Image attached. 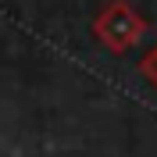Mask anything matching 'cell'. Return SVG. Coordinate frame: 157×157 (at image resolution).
<instances>
[{
	"label": "cell",
	"mask_w": 157,
	"mask_h": 157,
	"mask_svg": "<svg viewBox=\"0 0 157 157\" xmlns=\"http://www.w3.org/2000/svg\"><path fill=\"white\" fill-rule=\"evenodd\" d=\"M100 32H104V39H107L111 47H128V43L143 32V21H139L128 7H111L107 14H104V21H100Z\"/></svg>",
	"instance_id": "1"
},
{
	"label": "cell",
	"mask_w": 157,
	"mask_h": 157,
	"mask_svg": "<svg viewBox=\"0 0 157 157\" xmlns=\"http://www.w3.org/2000/svg\"><path fill=\"white\" fill-rule=\"evenodd\" d=\"M143 71H147V75L154 78V86H157V50H154V54H150L147 61H143Z\"/></svg>",
	"instance_id": "2"
}]
</instances>
